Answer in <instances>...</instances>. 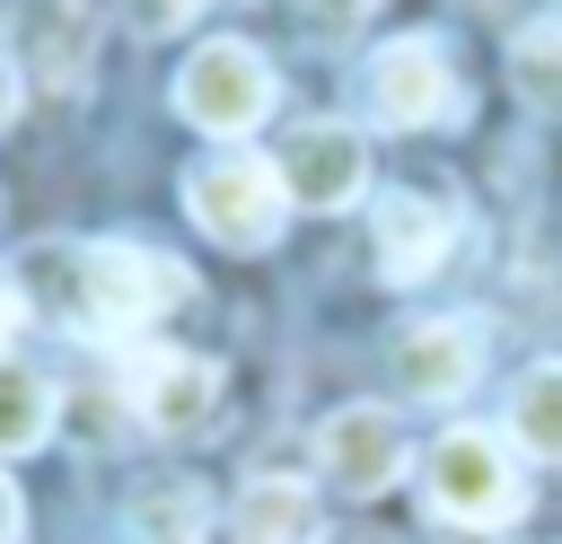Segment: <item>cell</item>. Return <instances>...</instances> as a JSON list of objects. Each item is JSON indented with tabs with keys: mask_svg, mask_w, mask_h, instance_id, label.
Returning a JSON list of instances; mask_svg holds the SVG:
<instances>
[{
	"mask_svg": "<svg viewBox=\"0 0 562 544\" xmlns=\"http://www.w3.org/2000/svg\"><path fill=\"white\" fill-rule=\"evenodd\" d=\"M9 123H18V61L0 53V132H9Z\"/></svg>",
	"mask_w": 562,
	"mask_h": 544,
	"instance_id": "19",
	"label": "cell"
},
{
	"mask_svg": "<svg viewBox=\"0 0 562 544\" xmlns=\"http://www.w3.org/2000/svg\"><path fill=\"white\" fill-rule=\"evenodd\" d=\"M53 439V386L18 360H0V456H35Z\"/></svg>",
	"mask_w": 562,
	"mask_h": 544,
	"instance_id": "15",
	"label": "cell"
},
{
	"mask_svg": "<svg viewBox=\"0 0 562 544\" xmlns=\"http://www.w3.org/2000/svg\"><path fill=\"white\" fill-rule=\"evenodd\" d=\"M316 465H325L334 491L378 500V491L404 474V421H395L386 404H342V412H325V430H316Z\"/></svg>",
	"mask_w": 562,
	"mask_h": 544,
	"instance_id": "9",
	"label": "cell"
},
{
	"mask_svg": "<svg viewBox=\"0 0 562 544\" xmlns=\"http://www.w3.org/2000/svg\"><path fill=\"white\" fill-rule=\"evenodd\" d=\"M0 544H18V483L0 474Z\"/></svg>",
	"mask_w": 562,
	"mask_h": 544,
	"instance_id": "20",
	"label": "cell"
},
{
	"mask_svg": "<svg viewBox=\"0 0 562 544\" xmlns=\"http://www.w3.org/2000/svg\"><path fill=\"white\" fill-rule=\"evenodd\" d=\"M501 439L527 447V456H544V465H562V360H536L509 386V430Z\"/></svg>",
	"mask_w": 562,
	"mask_h": 544,
	"instance_id": "13",
	"label": "cell"
},
{
	"mask_svg": "<svg viewBox=\"0 0 562 544\" xmlns=\"http://www.w3.org/2000/svg\"><path fill=\"white\" fill-rule=\"evenodd\" d=\"M18 307H35L44 325L61 333H88V342H132L140 325H158L167 307L193 298V272L158 246H26L18 272H9Z\"/></svg>",
	"mask_w": 562,
	"mask_h": 544,
	"instance_id": "1",
	"label": "cell"
},
{
	"mask_svg": "<svg viewBox=\"0 0 562 544\" xmlns=\"http://www.w3.org/2000/svg\"><path fill=\"white\" fill-rule=\"evenodd\" d=\"M457 193L430 175V184H395L386 202H378V272L395 281V290H413V281H430L439 263H448V246H457Z\"/></svg>",
	"mask_w": 562,
	"mask_h": 544,
	"instance_id": "8",
	"label": "cell"
},
{
	"mask_svg": "<svg viewBox=\"0 0 562 544\" xmlns=\"http://www.w3.org/2000/svg\"><path fill=\"white\" fill-rule=\"evenodd\" d=\"M184 211H193V228H202L211 246H228V254H263V246L281 237L290 193H281V175H272V158L228 149V158H193V175H184Z\"/></svg>",
	"mask_w": 562,
	"mask_h": 544,
	"instance_id": "3",
	"label": "cell"
},
{
	"mask_svg": "<svg viewBox=\"0 0 562 544\" xmlns=\"http://www.w3.org/2000/svg\"><path fill=\"white\" fill-rule=\"evenodd\" d=\"M369 114L386 132H439V123L465 114V88H457V70L430 35H395V44L369 53Z\"/></svg>",
	"mask_w": 562,
	"mask_h": 544,
	"instance_id": "5",
	"label": "cell"
},
{
	"mask_svg": "<svg viewBox=\"0 0 562 544\" xmlns=\"http://www.w3.org/2000/svg\"><path fill=\"white\" fill-rule=\"evenodd\" d=\"M79 53H88V18L70 0H44V18H26V70H35V88H70Z\"/></svg>",
	"mask_w": 562,
	"mask_h": 544,
	"instance_id": "14",
	"label": "cell"
},
{
	"mask_svg": "<svg viewBox=\"0 0 562 544\" xmlns=\"http://www.w3.org/2000/svg\"><path fill=\"white\" fill-rule=\"evenodd\" d=\"M176 114H184L193 132H211V140L255 132V123L272 114V61H263L246 35H211V44H193L184 70H176Z\"/></svg>",
	"mask_w": 562,
	"mask_h": 544,
	"instance_id": "4",
	"label": "cell"
},
{
	"mask_svg": "<svg viewBox=\"0 0 562 544\" xmlns=\"http://www.w3.org/2000/svg\"><path fill=\"white\" fill-rule=\"evenodd\" d=\"M272 175L299 211H342L369 193V140L351 123H290L272 149Z\"/></svg>",
	"mask_w": 562,
	"mask_h": 544,
	"instance_id": "6",
	"label": "cell"
},
{
	"mask_svg": "<svg viewBox=\"0 0 562 544\" xmlns=\"http://www.w3.org/2000/svg\"><path fill=\"white\" fill-rule=\"evenodd\" d=\"M474 369H483V325L474 316H422V325L395 333V377L422 404H457L474 386Z\"/></svg>",
	"mask_w": 562,
	"mask_h": 544,
	"instance_id": "10",
	"label": "cell"
},
{
	"mask_svg": "<svg viewBox=\"0 0 562 544\" xmlns=\"http://www.w3.org/2000/svg\"><path fill=\"white\" fill-rule=\"evenodd\" d=\"M123 404H132L140 430L184 439V430H202L220 412V360H202V351H132L123 360Z\"/></svg>",
	"mask_w": 562,
	"mask_h": 544,
	"instance_id": "7",
	"label": "cell"
},
{
	"mask_svg": "<svg viewBox=\"0 0 562 544\" xmlns=\"http://www.w3.org/2000/svg\"><path fill=\"white\" fill-rule=\"evenodd\" d=\"M123 535H132V544H202V535H211V491H202L193 474H158V483L132 491Z\"/></svg>",
	"mask_w": 562,
	"mask_h": 544,
	"instance_id": "12",
	"label": "cell"
},
{
	"mask_svg": "<svg viewBox=\"0 0 562 544\" xmlns=\"http://www.w3.org/2000/svg\"><path fill=\"white\" fill-rule=\"evenodd\" d=\"M193 9H202V0H123V18H132L140 35H176Z\"/></svg>",
	"mask_w": 562,
	"mask_h": 544,
	"instance_id": "18",
	"label": "cell"
},
{
	"mask_svg": "<svg viewBox=\"0 0 562 544\" xmlns=\"http://www.w3.org/2000/svg\"><path fill=\"white\" fill-rule=\"evenodd\" d=\"M228 535L237 544H325V509L299 474H255L228 509Z\"/></svg>",
	"mask_w": 562,
	"mask_h": 544,
	"instance_id": "11",
	"label": "cell"
},
{
	"mask_svg": "<svg viewBox=\"0 0 562 544\" xmlns=\"http://www.w3.org/2000/svg\"><path fill=\"white\" fill-rule=\"evenodd\" d=\"M422 491L448 526H509L527 509V474H518V447L492 439V430H439L430 456H422Z\"/></svg>",
	"mask_w": 562,
	"mask_h": 544,
	"instance_id": "2",
	"label": "cell"
},
{
	"mask_svg": "<svg viewBox=\"0 0 562 544\" xmlns=\"http://www.w3.org/2000/svg\"><path fill=\"white\" fill-rule=\"evenodd\" d=\"M509 88L544 114L562 105V18H536V26L509 35Z\"/></svg>",
	"mask_w": 562,
	"mask_h": 544,
	"instance_id": "16",
	"label": "cell"
},
{
	"mask_svg": "<svg viewBox=\"0 0 562 544\" xmlns=\"http://www.w3.org/2000/svg\"><path fill=\"white\" fill-rule=\"evenodd\" d=\"M369 9H378V0H299V18H307V35H325V44H334V35H351V26L369 18Z\"/></svg>",
	"mask_w": 562,
	"mask_h": 544,
	"instance_id": "17",
	"label": "cell"
},
{
	"mask_svg": "<svg viewBox=\"0 0 562 544\" xmlns=\"http://www.w3.org/2000/svg\"><path fill=\"white\" fill-rule=\"evenodd\" d=\"M18 316H26V307H18V290H9V281H0V342H9V333H18Z\"/></svg>",
	"mask_w": 562,
	"mask_h": 544,
	"instance_id": "21",
	"label": "cell"
}]
</instances>
